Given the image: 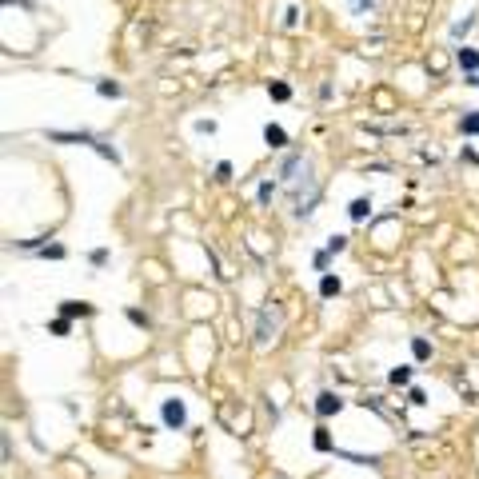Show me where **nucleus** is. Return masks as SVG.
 <instances>
[{"label":"nucleus","instance_id":"1","mask_svg":"<svg viewBox=\"0 0 479 479\" xmlns=\"http://www.w3.org/2000/svg\"><path fill=\"white\" fill-rule=\"evenodd\" d=\"M184 419H188V415H184V404L180 400H168V404H164V423H168V428H184Z\"/></svg>","mask_w":479,"mask_h":479},{"label":"nucleus","instance_id":"2","mask_svg":"<svg viewBox=\"0 0 479 479\" xmlns=\"http://www.w3.org/2000/svg\"><path fill=\"white\" fill-rule=\"evenodd\" d=\"M340 408H343V400H340V395H332V391H323V395H319V404H316L319 415H332V411H340Z\"/></svg>","mask_w":479,"mask_h":479},{"label":"nucleus","instance_id":"3","mask_svg":"<svg viewBox=\"0 0 479 479\" xmlns=\"http://www.w3.org/2000/svg\"><path fill=\"white\" fill-rule=\"evenodd\" d=\"M264 140H268V144H272V148H284V128H275V124H268V128H264Z\"/></svg>","mask_w":479,"mask_h":479},{"label":"nucleus","instance_id":"4","mask_svg":"<svg viewBox=\"0 0 479 479\" xmlns=\"http://www.w3.org/2000/svg\"><path fill=\"white\" fill-rule=\"evenodd\" d=\"M459 64L467 72H476L479 69V52H471V48H459Z\"/></svg>","mask_w":479,"mask_h":479},{"label":"nucleus","instance_id":"5","mask_svg":"<svg viewBox=\"0 0 479 479\" xmlns=\"http://www.w3.org/2000/svg\"><path fill=\"white\" fill-rule=\"evenodd\" d=\"M319 292H323V296H336V292H340V280H336V275H323V280H319Z\"/></svg>","mask_w":479,"mask_h":479},{"label":"nucleus","instance_id":"6","mask_svg":"<svg viewBox=\"0 0 479 479\" xmlns=\"http://www.w3.org/2000/svg\"><path fill=\"white\" fill-rule=\"evenodd\" d=\"M367 212H371V200H356L352 204V220H364Z\"/></svg>","mask_w":479,"mask_h":479},{"label":"nucleus","instance_id":"7","mask_svg":"<svg viewBox=\"0 0 479 479\" xmlns=\"http://www.w3.org/2000/svg\"><path fill=\"white\" fill-rule=\"evenodd\" d=\"M463 132H467V136H476V132H479V112L463 116Z\"/></svg>","mask_w":479,"mask_h":479},{"label":"nucleus","instance_id":"8","mask_svg":"<svg viewBox=\"0 0 479 479\" xmlns=\"http://www.w3.org/2000/svg\"><path fill=\"white\" fill-rule=\"evenodd\" d=\"M272 100H288V96H292V88H288V84H272Z\"/></svg>","mask_w":479,"mask_h":479},{"label":"nucleus","instance_id":"9","mask_svg":"<svg viewBox=\"0 0 479 479\" xmlns=\"http://www.w3.org/2000/svg\"><path fill=\"white\" fill-rule=\"evenodd\" d=\"M100 96H120V84H112V80H100Z\"/></svg>","mask_w":479,"mask_h":479},{"label":"nucleus","instance_id":"10","mask_svg":"<svg viewBox=\"0 0 479 479\" xmlns=\"http://www.w3.org/2000/svg\"><path fill=\"white\" fill-rule=\"evenodd\" d=\"M408 376H411L408 367H395V371H391V384H408Z\"/></svg>","mask_w":479,"mask_h":479},{"label":"nucleus","instance_id":"11","mask_svg":"<svg viewBox=\"0 0 479 479\" xmlns=\"http://www.w3.org/2000/svg\"><path fill=\"white\" fill-rule=\"evenodd\" d=\"M411 347H415V356H419V360H428V352H432V347H428V343H423V340H415V343H411Z\"/></svg>","mask_w":479,"mask_h":479},{"label":"nucleus","instance_id":"12","mask_svg":"<svg viewBox=\"0 0 479 479\" xmlns=\"http://www.w3.org/2000/svg\"><path fill=\"white\" fill-rule=\"evenodd\" d=\"M367 4H371V0H352V8H356V12H360V8H367Z\"/></svg>","mask_w":479,"mask_h":479}]
</instances>
